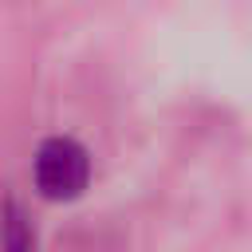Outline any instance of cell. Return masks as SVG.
<instances>
[{"label":"cell","instance_id":"1","mask_svg":"<svg viewBox=\"0 0 252 252\" xmlns=\"http://www.w3.org/2000/svg\"><path fill=\"white\" fill-rule=\"evenodd\" d=\"M35 185L47 201H71L91 181V154L75 138H47L35 150Z\"/></svg>","mask_w":252,"mask_h":252},{"label":"cell","instance_id":"2","mask_svg":"<svg viewBox=\"0 0 252 252\" xmlns=\"http://www.w3.org/2000/svg\"><path fill=\"white\" fill-rule=\"evenodd\" d=\"M32 228L24 224L20 209H8V220L0 228V252H32Z\"/></svg>","mask_w":252,"mask_h":252}]
</instances>
